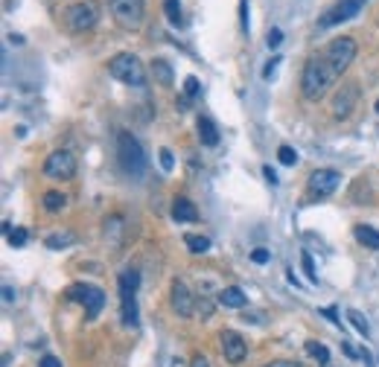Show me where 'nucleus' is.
Segmentation results:
<instances>
[{"instance_id": "f257e3e1", "label": "nucleus", "mask_w": 379, "mask_h": 367, "mask_svg": "<svg viewBox=\"0 0 379 367\" xmlns=\"http://www.w3.org/2000/svg\"><path fill=\"white\" fill-rule=\"evenodd\" d=\"M339 79H341V73L327 61L324 53H318V56L306 59L304 70H301V93H304V99H309V103H318V99H324L336 88Z\"/></svg>"}, {"instance_id": "f03ea898", "label": "nucleus", "mask_w": 379, "mask_h": 367, "mask_svg": "<svg viewBox=\"0 0 379 367\" xmlns=\"http://www.w3.org/2000/svg\"><path fill=\"white\" fill-rule=\"evenodd\" d=\"M108 73L128 88H146V68L135 53H117L108 59Z\"/></svg>"}, {"instance_id": "7ed1b4c3", "label": "nucleus", "mask_w": 379, "mask_h": 367, "mask_svg": "<svg viewBox=\"0 0 379 367\" xmlns=\"http://www.w3.org/2000/svg\"><path fill=\"white\" fill-rule=\"evenodd\" d=\"M61 18L70 32H91L100 24V3H96V0H76V3L64 9Z\"/></svg>"}, {"instance_id": "20e7f679", "label": "nucleus", "mask_w": 379, "mask_h": 367, "mask_svg": "<svg viewBox=\"0 0 379 367\" xmlns=\"http://www.w3.org/2000/svg\"><path fill=\"white\" fill-rule=\"evenodd\" d=\"M117 158H120V166L128 172V175H135L140 178L146 172V152H143V146L128 135V131H120L117 135Z\"/></svg>"}, {"instance_id": "39448f33", "label": "nucleus", "mask_w": 379, "mask_h": 367, "mask_svg": "<svg viewBox=\"0 0 379 367\" xmlns=\"http://www.w3.org/2000/svg\"><path fill=\"white\" fill-rule=\"evenodd\" d=\"M120 306H123V324L126 327H138V286H140V274L135 269L120 271Z\"/></svg>"}, {"instance_id": "423d86ee", "label": "nucleus", "mask_w": 379, "mask_h": 367, "mask_svg": "<svg viewBox=\"0 0 379 367\" xmlns=\"http://www.w3.org/2000/svg\"><path fill=\"white\" fill-rule=\"evenodd\" d=\"M108 9L114 15V21H117V27L128 32H138L143 27V18H146L143 0H108Z\"/></svg>"}, {"instance_id": "0eeeda50", "label": "nucleus", "mask_w": 379, "mask_h": 367, "mask_svg": "<svg viewBox=\"0 0 379 367\" xmlns=\"http://www.w3.org/2000/svg\"><path fill=\"white\" fill-rule=\"evenodd\" d=\"M68 300H76V304H85V318L96 321V315L105 306V292L100 286H91V283H73L68 289Z\"/></svg>"}, {"instance_id": "6e6552de", "label": "nucleus", "mask_w": 379, "mask_h": 367, "mask_svg": "<svg viewBox=\"0 0 379 367\" xmlns=\"http://www.w3.org/2000/svg\"><path fill=\"white\" fill-rule=\"evenodd\" d=\"M324 56H327V61L333 64L339 73H344V70H348L350 64H353V59H356V41H353L350 36L333 38V41L324 47Z\"/></svg>"}, {"instance_id": "1a4fd4ad", "label": "nucleus", "mask_w": 379, "mask_h": 367, "mask_svg": "<svg viewBox=\"0 0 379 367\" xmlns=\"http://www.w3.org/2000/svg\"><path fill=\"white\" fill-rule=\"evenodd\" d=\"M365 3H368V0H339V3H333V6H329V9L321 15L318 27H321V29H329V27L348 24V21L356 18L362 9H365Z\"/></svg>"}, {"instance_id": "9d476101", "label": "nucleus", "mask_w": 379, "mask_h": 367, "mask_svg": "<svg viewBox=\"0 0 379 367\" xmlns=\"http://www.w3.org/2000/svg\"><path fill=\"white\" fill-rule=\"evenodd\" d=\"M44 175L53 181H70L76 175V158L68 149H56V152L44 160Z\"/></svg>"}, {"instance_id": "9b49d317", "label": "nucleus", "mask_w": 379, "mask_h": 367, "mask_svg": "<svg viewBox=\"0 0 379 367\" xmlns=\"http://www.w3.org/2000/svg\"><path fill=\"white\" fill-rule=\"evenodd\" d=\"M339 184H341V172L315 170L306 181V193H309V198H327V195H333L339 190Z\"/></svg>"}, {"instance_id": "f8f14e48", "label": "nucleus", "mask_w": 379, "mask_h": 367, "mask_svg": "<svg viewBox=\"0 0 379 367\" xmlns=\"http://www.w3.org/2000/svg\"><path fill=\"white\" fill-rule=\"evenodd\" d=\"M219 347H222L225 361H230V364H242L245 356H248V344H245V338L237 329H222L219 332Z\"/></svg>"}, {"instance_id": "ddd939ff", "label": "nucleus", "mask_w": 379, "mask_h": 367, "mask_svg": "<svg viewBox=\"0 0 379 367\" xmlns=\"http://www.w3.org/2000/svg\"><path fill=\"white\" fill-rule=\"evenodd\" d=\"M356 105H359V85L356 82H348V85H341L333 96V117L336 120H348L356 111Z\"/></svg>"}, {"instance_id": "4468645a", "label": "nucleus", "mask_w": 379, "mask_h": 367, "mask_svg": "<svg viewBox=\"0 0 379 367\" xmlns=\"http://www.w3.org/2000/svg\"><path fill=\"white\" fill-rule=\"evenodd\" d=\"M170 304H172V309L181 315V318H193V312H195V297H193V292L187 289L184 280H172Z\"/></svg>"}, {"instance_id": "2eb2a0df", "label": "nucleus", "mask_w": 379, "mask_h": 367, "mask_svg": "<svg viewBox=\"0 0 379 367\" xmlns=\"http://www.w3.org/2000/svg\"><path fill=\"white\" fill-rule=\"evenodd\" d=\"M216 300H219V306H225V309H245V306H248V297H245V292L239 286H225L216 294Z\"/></svg>"}, {"instance_id": "dca6fc26", "label": "nucleus", "mask_w": 379, "mask_h": 367, "mask_svg": "<svg viewBox=\"0 0 379 367\" xmlns=\"http://www.w3.org/2000/svg\"><path fill=\"white\" fill-rule=\"evenodd\" d=\"M172 219L175 222H199V210H195V204L190 202V198L178 195L172 202Z\"/></svg>"}, {"instance_id": "f3484780", "label": "nucleus", "mask_w": 379, "mask_h": 367, "mask_svg": "<svg viewBox=\"0 0 379 367\" xmlns=\"http://www.w3.org/2000/svg\"><path fill=\"white\" fill-rule=\"evenodd\" d=\"M195 131H199V140L205 146H216L219 143V128H216V123H213L210 117L199 114V120H195Z\"/></svg>"}, {"instance_id": "a211bd4d", "label": "nucleus", "mask_w": 379, "mask_h": 367, "mask_svg": "<svg viewBox=\"0 0 379 367\" xmlns=\"http://www.w3.org/2000/svg\"><path fill=\"white\" fill-rule=\"evenodd\" d=\"M103 233H105V242L108 245H114V248H120V242H123V233H126V227H123V216H108V219L103 222Z\"/></svg>"}, {"instance_id": "6ab92c4d", "label": "nucleus", "mask_w": 379, "mask_h": 367, "mask_svg": "<svg viewBox=\"0 0 379 367\" xmlns=\"http://www.w3.org/2000/svg\"><path fill=\"white\" fill-rule=\"evenodd\" d=\"M353 237H356L359 245H365L368 251H379V230L373 225H356Z\"/></svg>"}, {"instance_id": "aec40b11", "label": "nucleus", "mask_w": 379, "mask_h": 367, "mask_svg": "<svg viewBox=\"0 0 379 367\" xmlns=\"http://www.w3.org/2000/svg\"><path fill=\"white\" fill-rule=\"evenodd\" d=\"M152 76L161 88H172L175 73H172V64L167 59H152Z\"/></svg>"}, {"instance_id": "412c9836", "label": "nucleus", "mask_w": 379, "mask_h": 367, "mask_svg": "<svg viewBox=\"0 0 379 367\" xmlns=\"http://www.w3.org/2000/svg\"><path fill=\"white\" fill-rule=\"evenodd\" d=\"M76 242V233L73 230H59V233H50V237L44 239V245L50 248V251H61V248H70Z\"/></svg>"}, {"instance_id": "4be33fe9", "label": "nucleus", "mask_w": 379, "mask_h": 367, "mask_svg": "<svg viewBox=\"0 0 379 367\" xmlns=\"http://www.w3.org/2000/svg\"><path fill=\"white\" fill-rule=\"evenodd\" d=\"M41 204L47 213H61L64 207H68V195L59 193V190H47L44 198H41Z\"/></svg>"}, {"instance_id": "5701e85b", "label": "nucleus", "mask_w": 379, "mask_h": 367, "mask_svg": "<svg viewBox=\"0 0 379 367\" xmlns=\"http://www.w3.org/2000/svg\"><path fill=\"white\" fill-rule=\"evenodd\" d=\"M184 245L190 248V254H207V251H210V239L202 237V233H187Z\"/></svg>"}, {"instance_id": "b1692460", "label": "nucleus", "mask_w": 379, "mask_h": 367, "mask_svg": "<svg viewBox=\"0 0 379 367\" xmlns=\"http://www.w3.org/2000/svg\"><path fill=\"white\" fill-rule=\"evenodd\" d=\"M348 321L353 324V329L359 332V336H365V338L371 336V324H368V318L359 309H348Z\"/></svg>"}, {"instance_id": "393cba45", "label": "nucleus", "mask_w": 379, "mask_h": 367, "mask_svg": "<svg viewBox=\"0 0 379 367\" xmlns=\"http://www.w3.org/2000/svg\"><path fill=\"white\" fill-rule=\"evenodd\" d=\"M304 347H306V353L315 359L318 364H329V350H327L324 344H318V341H306Z\"/></svg>"}, {"instance_id": "a878e982", "label": "nucleus", "mask_w": 379, "mask_h": 367, "mask_svg": "<svg viewBox=\"0 0 379 367\" xmlns=\"http://www.w3.org/2000/svg\"><path fill=\"white\" fill-rule=\"evenodd\" d=\"M3 230H6V239H9V245H12V248H24V245H27V239H29L24 227H15V230H12V225H3Z\"/></svg>"}, {"instance_id": "bb28decb", "label": "nucleus", "mask_w": 379, "mask_h": 367, "mask_svg": "<svg viewBox=\"0 0 379 367\" xmlns=\"http://www.w3.org/2000/svg\"><path fill=\"white\" fill-rule=\"evenodd\" d=\"M163 9H167V18H170L172 27L184 24V18H181V0H167V3H163Z\"/></svg>"}, {"instance_id": "cd10ccee", "label": "nucleus", "mask_w": 379, "mask_h": 367, "mask_svg": "<svg viewBox=\"0 0 379 367\" xmlns=\"http://www.w3.org/2000/svg\"><path fill=\"white\" fill-rule=\"evenodd\" d=\"M277 160L283 166H295V163H298V152H295L292 146H280L277 149Z\"/></svg>"}, {"instance_id": "c85d7f7f", "label": "nucleus", "mask_w": 379, "mask_h": 367, "mask_svg": "<svg viewBox=\"0 0 379 367\" xmlns=\"http://www.w3.org/2000/svg\"><path fill=\"white\" fill-rule=\"evenodd\" d=\"M301 265H304V274H306V280H309V283H318V274H315V262H312L309 251H304V254H301Z\"/></svg>"}, {"instance_id": "c756f323", "label": "nucleus", "mask_w": 379, "mask_h": 367, "mask_svg": "<svg viewBox=\"0 0 379 367\" xmlns=\"http://www.w3.org/2000/svg\"><path fill=\"white\" fill-rule=\"evenodd\" d=\"M266 44H269V50H277L280 44H283V29H280V27H272L269 36H266Z\"/></svg>"}, {"instance_id": "7c9ffc66", "label": "nucleus", "mask_w": 379, "mask_h": 367, "mask_svg": "<svg viewBox=\"0 0 379 367\" xmlns=\"http://www.w3.org/2000/svg\"><path fill=\"white\" fill-rule=\"evenodd\" d=\"M158 160H161V166H163V172H172V170H175V158H172L170 149H161Z\"/></svg>"}, {"instance_id": "2f4dec72", "label": "nucleus", "mask_w": 379, "mask_h": 367, "mask_svg": "<svg viewBox=\"0 0 379 367\" xmlns=\"http://www.w3.org/2000/svg\"><path fill=\"white\" fill-rule=\"evenodd\" d=\"M199 91H202L199 79H195V76H187V79H184V96L193 99V96H199Z\"/></svg>"}, {"instance_id": "473e14b6", "label": "nucleus", "mask_w": 379, "mask_h": 367, "mask_svg": "<svg viewBox=\"0 0 379 367\" xmlns=\"http://www.w3.org/2000/svg\"><path fill=\"white\" fill-rule=\"evenodd\" d=\"M251 260H254L257 265H266V262L272 260V254L266 251V248H254V251H251Z\"/></svg>"}, {"instance_id": "72a5a7b5", "label": "nucleus", "mask_w": 379, "mask_h": 367, "mask_svg": "<svg viewBox=\"0 0 379 367\" xmlns=\"http://www.w3.org/2000/svg\"><path fill=\"white\" fill-rule=\"evenodd\" d=\"M239 24L248 32V0H239Z\"/></svg>"}, {"instance_id": "f704fd0d", "label": "nucleus", "mask_w": 379, "mask_h": 367, "mask_svg": "<svg viewBox=\"0 0 379 367\" xmlns=\"http://www.w3.org/2000/svg\"><path fill=\"white\" fill-rule=\"evenodd\" d=\"M262 367H301L298 361H289V359H274L269 364H262Z\"/></svg>"}, {"instance_id": "c9c22d12", "label": "nucleus", "mask_w": 379, "mask_h": 367, "mask_svg": "<svg viewBox=\"0 0 379 367\" xmlns=\"http://www.w3.org/2000/svg\"><path fill=\"white\" fill-rule=\"evenodd\" d=\"M190 367H210V361H207L202 353H195V356L190 359Z\"/></svg>"}, {"instance_id": "e433bc0d", "label": "nucleus", "mask_w": 379, "mask_h": 367, "mask_svg": "<svg viewBox=\"0 0 379 367\" xmlns=\"http://www.w3.org/2000/svg\"><path fill=\"white\" fill-rule=\"evenodd\" d=\"M38 367H61V361H59L56 356H44V359L38 361Z\"/></svg>"}, {"instance_id": "4c0bfd02", "label": "nucleus", "mask_w": 379, "mask_h": 367, "mask_svg": "<svg viewBox=\"0 0 379 367\" xmlns=\"http://www.w3.org/2000/svg\"><path fill=\"white\" fill-rule=\"evenodd\" d=\"M277 64H280V59H272V61H269V68L262 70V79H272V76H274V68H277Z\"/></svg>"}, {"instance_id": "58836bf2", "label": "nucleus", "mask_w": 379, "mask_h": 367, "mask_svg": "<svg viewBox=\"0 0 379 367\" xmlns=\"http://www.w3.org/2000/svg\"><path fill=\"white\" fill-rule=\"evenodd\" d=\"M262 175H266L269 184H277V172L272 170V166H262Z\"/></svg>"}, {"instance_id": "ea45409f", "label": "nucleus", "mask_w": 379, "mask_h": 367, "mask_svg": "<svg viewBox=\"0 0 379 367\" xmlns=\"http://www.w3.org/2000/svg\"><path fill=\"white\" fill-rule=\"evenodd\" d=\"M321 315H324V318H329L333 324H341V321H339V315H336V309H321Z\"/></svg>"}, {"instance_id": "a19ab883", "label": "nucleus", "mask_w": 379, "mask_h": 367, "mask_svg": "<svg viewBox=\"0 0 379 367\" xmlns=\"http://www.w3.org/2000/svg\"><path fill=\"white\" fill-rule=\"evenodd\" d=\"M359 359H365V367H373V359H371V353H368V350H365V347H362V350H359Z\"/></svg>"}, {"instance_id": "79ce46f5", "label": "nucleus", "mask_w": 379, "mask_h": 367, "mask_svg": "<svg viewBox=\"0 0 379 367\" xmlns=\"http://www.w3.org/2000/svg\"><path fill=\"white\" fill-rule=\"evenodd\" d=\"M341 350H344V353H348L350 359H356V356H359V350H353L350 344H341Z\"/></svg>"}, {"instance_id": "37998d69", "label": "nucleus", "mask_w": 379, "mask_h": 367, "mask_svg": "<svg viewBox=\"0 0 379 367\" xmlns=\"http://www.w3.org/2000/svg\"><path fill=\"white\" fill-rule=\"evenodd\" d=\"M376 114H379V99H376Z\"/></svg>"}]
</instances>
